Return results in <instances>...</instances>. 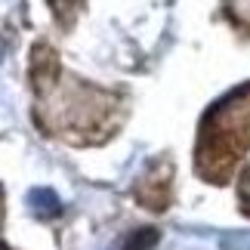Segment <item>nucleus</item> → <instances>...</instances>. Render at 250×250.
<instances>
[{
    "label": "nucleus",
    "mask_w": 250,
    "mask_h": 250,
    "mask_svg": "<svg viewBox=\"0 0 250 250\" xmlns=\"http://www.w3.org/2000/svg\"><path fill=\"white\" fill-rule=\"evenodd\" d=\"M155 241H158V232H136L127 241V250H148Z\"/></svg>",
    "instance_id": "1"
}]
</instances>
